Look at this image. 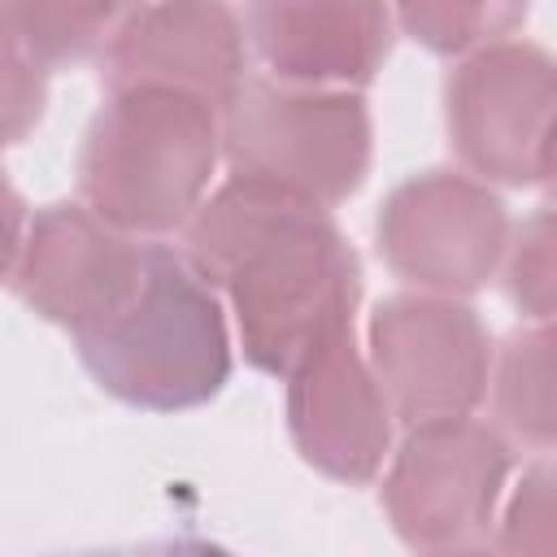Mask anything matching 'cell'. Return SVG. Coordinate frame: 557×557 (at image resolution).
Returning a JSON list of instances; mask_svg holds the SVG:
<instances>
[{
  "mask_svg": "<svg viewBox=\"0 0 557 557\" xmlns=\"http://www.w3.org/2000/svg\"><path fill=\"white\" fill-rule=\"evenodd\" d=\"M183 226V257L226 292L257 370L287 379L309 348L352 326L361 265L326 205L231 174Z\"/></svg>",
  "mask_w": 557,
  "mask_h": 557,
  "instance_id": "obj_1",
  "label": "cell"
},
{
  "mask_svg": "<svg viewBox=\"0 0 557 557\" xmlns=\"http://www.w3.org/2000/svg\"><path fill=\"white\" fill-rule=\"evenodd\" d=\"M222 157L218 109L178 87H113L87 126L78 187L87 209L131 235L183 226Z\"/></svg>",
  "mask_w": 557,
  "mask_h": 557,
  "instance_id": "obj_2",
  "label": "cell"
},
{
  "mask_svg": "<svg viewBox=\"0 0 557 557\" xmlns=\"http://www.w3.org/2000/svg\"><path fill=\"white\" fill-rule=\"evenodd\" d=\"M87 374L117 400L152 413L205 405L231 379V335L213 287L165 244L144 248L131 300L78 335Z\"/></svg>",
  "mask_w": 557,
  "mask_h": 557,
  "instance_id": "obj_3",
  "label": "cell"
},
{
  "mask_svg": "<svg viewBox=\"0 0 557 557\" xmlns=\"http://www.w3.org/2000/svg\"><path fill=\"white\" fill-rule=\"evenodd\" d=\"M231 174L296 191L318 205L348 200L374 152L370 109L352 87L244 78L218 122Z\"/></svg>",
  "mask_w": 557,
  "mask_h": 557,
  "instance_id": "obj_4",
  "label": "cell"
},
{
  "mask_svg": "<svg viewBox=\"0 0 557 557\" xmlns=\"http://www.w3.org/2000/svg\"><path fill=\"white\" fill-rule=\"evenodd\" d=\"M553 100L557 78L544 48L518 39L474 48L444 83L448 139L461 165L509 187L548 183Z\"/></svg>",
  "mask_w": 557,
  "mask_h": 557,
  "instance_id": "obj_5",
  "label": "cell"
},
{
  "mask_svg": "<svg viewBox=\"0 0 557 557\" xmlns=\"http://www.w3.org/2000/svg\"><path fill=\"white\" fill-rule=\"evenodd\" d=\"M513 453L487 422L409 426L383 479V509L409 548H470L487 535Z\"/></svg>",
  "mask_w": 557,
  "mask_h": 557,
  "instance_id": "obj_6",
  "label": "cell"
},
{
  "mask_svg": "<svg viewBox=\"0 0 557 557\" xmlns=\"http://www.w3.org/2000/svg\"><path fill=\"white\" fill-rule=\"evenodd\" d=\"M370 370L405 426L466 418L487 396L492 339L457 296L405 292L370 313Z\"/></svg>",
  "mask_w": 557,
  "mask_h": 557,
  "instance_id": "obj_7",
  "label": "cell"
},
{
  "mask_svg": "<svg viewBox=\"0 0 557 557\" xmlns=\"http://www.w3.org/2000/svg\"><path fill=\"white\" fill-rule=\"evenodd\" d=\"M374 235L383 261L405 283L440 296H470L487 287L505 257L509 213L487 183L426 170L387 191Z\"/></svg>",
  "mask_w": 557,
  "mask_h": 557,
  "instance_id": "obj_8",
  "label": "cell"
},
{
  "mask_svg": "<svg viewBox=\"0 0 557 557\" xmlns=\"http://www.w3.org/2000/svg\"><path fill=\"white\" fill-rule=\"evenodd\" d=\"M144 248L87 205H48L26 222L13 287L39 318L78 339L131 300L144 274Z\"/></svg>",
  "mask_w": 557,
  "mask_h": 557,
  "instance_id": "obj_9",
  "label": "cell"
},
{
  "mask_svg": "<svg viewBox=\"0 0 557 557\" xmlns=\"http://www.w3.org/2000/svg\"><path fill=\"white\" fill-rule=\"evenodd\" d=\"M287 426L296 453L326 479L370 483L392 448V409L352 326L326 335L287 370Z\"/></svg>",
  "mask_w": 557,
  "mask_h": 557,
  "instance_id": "obj_10",
  "label": "cell"
},
{
  "mask_svg": "<svg viewBox=\"0 0 557 557\" xmlns=\"http://www.w3.org/2000/svg\"><path fill=\"white\" fill-rule=\"evenodd\" d=\"M109 87H178L226 109L244 83V30L226 0L139 4L104 44Z\"/></svg>",
  "mask_w": 557,
  "mask_h": 557,
  "instance_id": "obj_11",
  "label": "cell"
},
{
  "mask_svg": "<svg viewBox=\"0 0 557 557\" xmlns=\"http://www.w3.org/2000/svg\"><path fill=\"white\" fill-rule=\"evenodd\" d=\"M248 39L278 83L366 87L392 52L387 0H248Z\"/></svg>",
  "mask_w": 557,
  "mask_h": 557,
  "instance_id": "obj_12",
  "label": "cell"
},
{
  "mask_svg": "<svg viewBox=\"0 0 557 557\" xmlns=\"http://www.w3.org/2000/svg\"><path fill=\"white\" fill-rule=\"evenodd\" d=\"M496 418L527 444H553V331L535 322L513 331L496 370Z\"/></svg>",
  "mask_w": 557,
  "mask_h": 557,
  "instance_id": "obj_13",
  "label": "cell"
},
{
  "mask_svg": "<svg viewBox=\"0 0 557 557\" xmlns=\"http://www.w3.org/2000/svg\"><path fill=\"white\" fill-rule=\"evenodd\" d=\"M144 0H9L30 52L52 61H78L104 44Z\"/></svg>",
  "mask_w": 557,
  "mask_h": 557,
  "instance_id": "obj_14",
  "label": "cell"
},
{
  "mask_svg": "<svg viewBox=\"0 0 557 557\" xmlns=\"http://www.w3.org/2000/svg\"><path fill=\"white\" fill-rule=\"evenodd\" d=\"M531 0H396V17L405 35L440 57L474 52L513 35L527 17Z\"/></svg>",
  "mask_w": 557,
  "mask_h": 557,
  "instance_id": "obj_15",
  "label": "cell"
},
{
  "mask_svg": "<svg viewBox=\"0 0 557 557\" xmlns=\"http://www.w3.org/2000/svg\"><path fill=\"white\" fill-rule=\"evenodd\" d=\"M44 104H48L44 61L22 39L9 0H0V148L26 139L44 117Z\"/></svg>",
  "mask_w": 557,
  "mask_h": 557,
  "instance_id": "obj_16",
  "label": "cell"
},
{
  "mask_svg": "<svg viewBox=\"0 0 557 557\" xmlns=\"http://www.w3.org/2000/svg\"><path fill=\"white\" fill-rule=\"evenodd\" d=\"M509 248V244H505ZM509 296L531 322L553 318V213L540 209L522 222L513 248H509Z\"/></svg>",
  "mask_w": 557,
  "mask_h": 557,
  "instance_id": "obj_17",
  "label": "cell"
},
{
  "mask_svg": "<svg viewBox=\"0 0 557 557\" xmlns=\"http://www.w3.org/2000/svg\"><path fill=\"white\" fill-rule=\"evenodd\" d=\"M553 522V466L540 461L522 474L509 513H505V531H500V548L522 553V548H548V527Z\"/></svg>",
  "mask_w": 557,
  "mask_h": 557,
  "instance_id": "obj_18",
  "label": "cell"
},
{
  "mask_svg": "<svg viewBox=\"0 0 557 557\" xmlns=\"http://www.w3.org/2000/svg\"><path fill=\"white\" fill-rule=\"evenodd\" d=\"M22 239H26V205H22L17 187L4 178V170H0V278L13 274Z\"/></svg>",
  "mask_w": 557,
  "mask_h": 557,
  "instance_id": "obj_19",
  "label": "cell"
}]
</instances>
